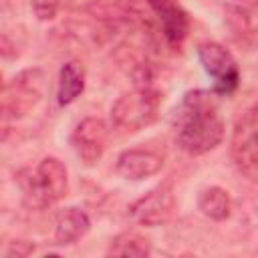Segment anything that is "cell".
I'll return each instance as SVG.
<instances>
[{
	"label": "cell",
	"mask_w": 258,
	"mask_h": 258,
	"mask_svg": "<svg viewBox=\"0 0 258 258\" xmlns=\"http://www.w3.org/2000/svg\"><path fill=\"white\" fill-rule=\"evenodd\" d=\"M224 139V121L210 91L185 93L175 113V141L189 155H204Z\"/></svg>",
	"instance_id": "cell-1"
},
{
	"label": "cell",
	"mask_w": 258,
	"mask_h": 258,
	"mask_svg": "<svg viewBox=\"0 0 258 258\" xmlns=\"http://www.w3.org/2000/svg\"><path fill=\"white\" fill-rule=\"evenodd\" d=\"M161 97L151 85H137L123 93L111 107V121L123 133H135L151 125L159 115Z\"/></svg>",
	"instance_id": "cell-2"
},
{
	"label": "cell",
	"mask_w": 258,
	"mask_h": 258,
	"mask_svg": "<svg viewBox=\"0 0 258 258\" xmlns=\"http://www.w3.org/2000/svg\"><path fill=\"white\" fill-rule=\"evenodd\" d=\"M67 189H69V173L64 163L56 157L40 159L34 171L24 181L26 200L36 208H44L62 200L67 196Z\"/></svg>",
	"instance_id": "cell-3"
},
{
	"label": "cell",
	"mask_w": 258,
	"mask_h": 258,
	"mask_svg": "<svg viewBox=\"0 0 258 258\" xmlns=\"http://www.w3.org/2000/svg\"><path fill=\"white\" fill-rule=\"evenodd\" d=\"M230 149L236 167L248 177L258 179V105L238 117L232 129Z\"/></svg>",
	"instance_id": "cell-4"
},
{
	"label": "cell",
	"mask_w": 258,
	"mask_h": 258,
	"mask_svg": "<svg viewBox=\"0 0 258 258\" xmlns=\"http://www.w3.org/2000/svg\"><path fill=\"white\" fill-rule=\"evenodd\" d=\"M44 93V73L40 69H28L18 73L4 87L2 95V113L6 119L24 117Z\"/></svg>",
	"instance_id": "cell-5"
},
{
	"label": "cell",
	"mask_w": 258,
	"mask_h": 258,
	"mask_svg": "<svg viewBox=\"0 0 258 258\" xmlns=\"http://www.w3.org/2000/svg\"><path fill=\"white\" fill-rule=\"evenodd\" d=\"M198 56L204 71L214 79V93L230 95L240 81V71L232 52L220 42L198 44Z\"/></svg>",
	"instance_id": "cell-6"
},
{
	"label": "cell",
	"mask_w": 258,
	"mask_h": 258,
	"mask_svg": "<svg viewBox=\"0 0 258 258\" xmlns=\"http://www.w3.org/2000/svg\"><path fill=\"white\" fill-rule=\"evenodd\" d=\"M175 208V196L169 181L159 183L151 191H147L143 198H139L131 208V218L141 226H161L165 224Z\"/></svg>",
	"instance_id": "cell-7"
},
{
	"label": "cell",
	"mask_w": 258,
	"mask_h": 258,
	"mask_svg": "<svg viewBox=\"0 0 258 258\" xmlns=\"http://www.w3.org/2000/svg\"><path fill=\"white\" fill-rule=\"evenodd\" d=\"M107 137H109V129L105 121L99 117H87L75 127L71 135V145H73L75 155L85 165L93 167L99 163V159L105 153Z\"/></svg>",
	"instance_id": "cell-8"
},
{
	"label": "cell",
	"mask_w": 258,
	"mask_h": 258,
	"mask_svg": "<svg viewBox=\"0 0 258 258\" xmlns=\"http://www.w3.org/2000/svg\"><path fill=\"white\" fill-rule=\"evenodd\" d=\"M147 4L159 22L165 44L169 48H179L189 32L187 12L175 0H147Z\"/></svg>",
	"instance_id": "cell-9"
},
{
	"label": "cell",
	"mask_w": 258,
	"mask_h": 258,
	"mask_svg": "<svg viewBox=\"0 0 258 258\" xmlns=\"http://www.w3.org/2000/svg\"><path fill=\"white\" fill-rule=\"evenodd\" d=\"M163 167V157L149 149H127L117 157L115 169L123 179L139 181L155 175Z\"/></svg>",
	"instance_id": "cell-10"
},
{
	"label": "cell",
	"mask_w": 258,
	"mask_h": 258,
	"mask_svg": "<svg viewBox=\"0 0 258 258\" xmlns=\"http://www.w3.org/2000/svg\"><path fill=\"white\" fill-rule=\"evenodd\" d=\"M91 228V220L89 216L81 210V208H64L56 214L54 220V240L60 246H69L79 242Z\"/></svg>",
	"instance_id": "cell-11"
},
{
	"label": "cell",
	"mask_w": 258,
	"mask_h": 258,
	"mask_svg": "<svg viewBox=\"0 0 258 258\" xmlns=\"http://www.w3.org/2000/svg\"><path fill=\"white\" fill-rule=\"evenodd\" d=\"M85 91V69L77 60H69L58 73V105H71Z\"/></svg>",
	"instance_id": "cell-12"
},
{
	"label": "cell",
	"mask_w": 258,
	"mask_h": 258,
	"mask_svg": "<svg viewBox=\"0 0 258 258\" xmlns=\"http://www.w3.org/2000/svg\"><path fill=\"white\" fill-rule=\"evenodd\" d=\"M198 208L200 212L210 218V220H216V222H222L230 216V210H232V200H230V194L224 189V187H218V185H212V187H206L200 198H198Z\"/></svg>",
	"instance_id": "cell-13"
},
{
	"label": "cell",
	"mask_w": 258,
	"mask_h": 258,
	"mask_svg": "<svg viewBox=\"0 0 258 258\" xmlns=\"http://www.w3.org/2000/svg\"><path fill=\"white\" fill-rule=\"evenodd\" d=\"M109 256H137L145 258L151 254V244L147 238H143L137 232H123L111 240V246L107 250Z\"/></svg>",
	"instance_id": "cell-14"
},
{
	"label": "cell",
	"mask_w": 258,
	"mask_h": 258,
	"mask_svg": "<svg viewBox=\"0 0 258 258\" xmlns=\"http://www.w3.org/2000/svg\"><path fill=\"white\" fill-rule=\"evenodd\" d=\"M71 4L73 0H30L32 12L36 14L38 20H52Z\"/></svg>",
	"instance_id": "cell-15"
},
{
	"label": "cell",
	"mask_w": 258,
	"mask_h": 258,
	"mask_svg": "<svg viewBox=\"0 0 258 258\" xmlns=\"http://www.w3.org/2000/svg\"><path fill=\"white\" fill-rule=\"evenodd\" d=\"M34 252V244L32 242H26V240H14V242H10V246L6 248V252H4V256H8V258H22V256H28V254H32Z\"/></svg>",
	"instance_id": "cell-16"
}]
</instances>
